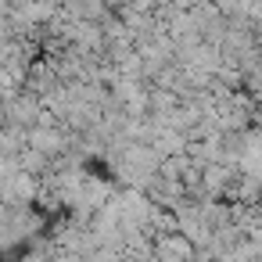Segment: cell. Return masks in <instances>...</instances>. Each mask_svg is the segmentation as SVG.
<instances>
[{
	"label": "cell",
	"instance_id": "obj_1",
	"mask_svg": "<svg viewBox=\"0 0 262 262\" xmlns=\"http://www.w3.org/2000/svg\"><path fill=\"white\" fill-rule=\"evenodd\" d=\"M26 147L43 155L47 162H58L69 151V133L61 126H33V129H26Z\"/></svg>",
	"mask_w": 262,
	"mask_h": 262
},
{
	"label": "cell",
	"instance_id": "obj_2",
	"mask_svg": "<svg viewBox=\"0 0 262 262\" xmlns=\"http://www.w3.org/2000/svg\"><path fill=\"white\" fill-rule=\"evenodd\" d=\"M40 101L33 94H15L11 101H4V126H18V129H33L36 126V115H40Z\"/></svg>",
	"mask_w": 262,
	"mask_h": 262
},
{
	"label": "cell",
	"instance_id": "obj_3",
	"mask_svg": "<svg viewBox=\"0 0 262 262\" xmlns=\"http://www.w3.org/2000/svg\"><path fill=\"white\" fill-rule=\"evenodd\" d=\"M22 151H26V129L4 126L0 129V158H18Z\"/></svg>",
	"mask_w": 262,
	"mask_h": 262
},
{
	"label": "cell",
	"instance_id": "obj_4",
	"mask_svg": "<svg viewBox=\"0 0 262 262\" xmlns=\"http://www.w3.org/2000/svg\"><path fill=\"white\" fill-rule=\"evenodd\" d=\"M15 162H18V169H22V172H29V176H36V180H43V176L51 172V162H47L43 155L29 151V147H26V151H22V155H18Z\"/></svg>",
	"mask_w": 262,
	"mask_h": 262
},
{
	"label": "cell",
	"instance_id": "obj_5",
	"mask_svg": "<svg viewBox=\"0 0 262 262\" xmlns=\"http://www.w3.org/2000/svg\"><path fill=\"white\" fill-rule=\"evenodd\" d=\"M0 129H4V104H0Z\"/></svg>",
	"mask_w": 262,
	"mask_h": 262
}]
</instances>
